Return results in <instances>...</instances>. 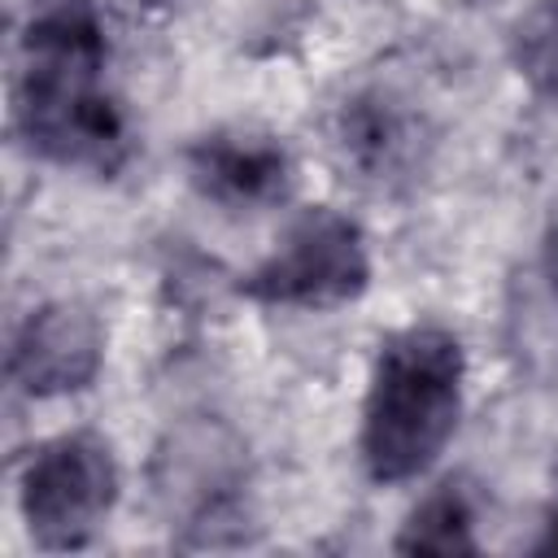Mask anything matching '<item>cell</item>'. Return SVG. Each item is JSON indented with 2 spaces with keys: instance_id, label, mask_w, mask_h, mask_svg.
<instances>
[{
  "instance_id": "obj_1",
  "label": "cell",
  "mask_w": 558,
  "mask_h": 558,
  "mask_svg": "<svg viewBox=\"0 0 558 558\" xmlns=\"http://www.w3.org/2000/svg\"><path fill=\"white\" fill-rule=\"evenodd\" d=\"M105 65V31L87 0H57L26 22L9 100L13 131L31 153L96 174H113L126 161L131 131Z\"/></svg>"
},
{
  "instance_id": "obj_2",
  "label": "cell",
  "mask_w": 558,
  "mask_h": 558,
  "mask_svg": "<svg viewBox=\"0 0 558 558\" xmlns=\"http://www.w3.org/2000/svg\"><path fill=\"white\" fill-rule=\"evenodd\" d=\"M462 344L440 323H410L379 344L357 436L375 484L418 480L445 453L462 414Z\"/></svg>"
},
{
  "instance_id": "obj_3",
  "label": "cell",
  "mask_w": 558,
  "mask_h": 558,
  "mask_svg": "<svg viewBox=\"0 0 558 558\" xmlns=\"http://www.w3.org/2000/svg\"><path fill=\"white\" fill-rule=\"evenodd\" d=\"M153 493L183 532V545L214 549L244 541V497H248V458L231 427L187 423L157 445Z\"/></svg>"
},
{
  "instance_id": "obj_4",
  "label": "cell",
  "mask_w": 558,
  "mask_h": 558,
  "mask_svg": "<svg viewBox=\"0 0 558 558\" xmlns=\"http://www.w3.org/2000/svg\"><path fill=\"white\" fill-rule=\"evenodd\" d=\"M366 283L371 253L362 227L331 205H310L283 227L279 244L244 275L240 292L283 310H331L357 301Z\"/></svg>"
},
{
  "instance_id": "obj_5",
  "label": "cell",
  "mask_w": 558,
  "mask_h": 558,
  "mask_svg": "<svg viewBox=\"0 0 558 558\" xmlns=\"http://www.w3.org/2000/svg\"><path fill=\"white\" fill-rule=\"evenodd\" d=\"M118 501V458L96 432H61L31 449L17 510L39 549H83Z\"/></svg>"
},
{
  "instance_id": "obj_6",
  "label": "cell",
  "mask_w": 558,
  "mask_h": 558,
  "mask_svg": "<svg viewBox=\"0 0 558 558\" xmlns=\"http://www.w3.org/2000/svg\"><path fill=\"white\" fill-rule=\"evenodd\" d=\"M105 362V327L83 301H44L22 318L9 344V379L17 392L48 401L83 392Z\"/></svg>"
},
{
  "instance_id": "obj_7",
  "label": "cell",
  "mask_w": 558,
  "mask_h": 558,
  "mask_svg": "<svg viewBox=\"0 0 558 558\" xmlns=\"http://www.w3.org/2000/svg\"><path fill=\"white\" fill-rule=\"evenodd\" d=\"M192 187L235 214L270 209L292 187V157L262 131H205L183 153Z\"/></svg>"
},
{
  "instance_id": "obj_8",
  "label": "cell",
  "mask_w": 558,
  "mask_h": 558,
  "mask_svg": "<svg viewBox=\"0 0 558 558\" xmlns=\"http://www.w3.org/2000/svg\"><path fill=\"white\" fill-rule=\"evenodd\" d=\"M336 144L344 161L375 183H397L418 166V118L405 113L392 96L366 92L344 100L336 118Z\"/></svg>"
},
{
  "instance_id": "obj_9",
  "label": "cell",
  "mask_w": 558,
  "mask_h": 558,
  "mask_svg": "<svg viewBox=\"0 0 558 558\" xmlns=\"http://www.w3.org/2000/svg\"><path fill=\"white\" fill-rule=\"evenodd\" d=\"M397 554H440V558H453V554H475L480 541H475V506H471V493L458 484V480H445L440 488H432L401 523L397 532Z\"/></svg>"
},
{
  "instance_id": "obj_10",
  "label": "cell",
  "mask_w": 558,
  "mask_h": 558,
  "mask_svg": "<svg viewBox=\"0 0 558 558\" xmlns=\"http://www.w3.org/2000/svg\"><path fill=\"white\" fill-rule=\"evenodd\" d=\"M510 61L541 100L558 105V0H532L514 17Z\"/></svg>"
},
{
  "instance_id": "obj_11",
  "label": "cell",
  "mask_w": 558,
  "mask_h": 558,
  "mask_svg": "<svg viewBox=\"0 0 558 558\" xmlns=\"http://www.w3.org/2000/svg\"><path fill=\"white\" fill-rule=\"evenodd\" d=\"M536 279L558 296V205L545 222V235H541V262H536Z\"/></svg>"
},
{
  "instance_id": "obj_12",
  "label": "cell",
  "mask_w": 558,
  "mask_h": 558,
  "mask_svg": "<svg viewBox=\"0 0 558 558\" xmlns=\"http://www.w3.org/2000/svg\"><path fill=\"white\" fill-rule=\"evenodd\" d=\"M536 554H558V501H554L549 514H545V532H541V541H536Z\"/></svg>"
},
{
  "instance_id": "obj_13",
  "label": "cell",
  "mask_w": 558,
  "mask_h": 558,
  "mask_svg": "<svg viewBox=\"0 0 558 558\" xmlns=\"http://www.w3.org/2000/svg\"><path fill=\"white\" fill-rule=\"evenodd\" d=\"M126 4H135V9H144V13H161V9H170L174 0H126Z\"/></svg>"
}]
</instances>
